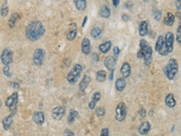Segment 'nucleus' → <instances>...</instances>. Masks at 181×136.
<instances>
[{"label":"nucleus","instance_id":"nucleus-1","mask_svg":"<svg viewBox=\"0 0 181 136\" xmlns=\"http://www.w3.org/2000/svg\"><path fill=\"white\" fill-rule=\"evenodd\" d=\"M43 34H44V28L43 27V24L39 21L31 22L30 24L26 27V36L30 41L38 40Z\"/></svg>","mask_w":181,"mask_h":136},{"label":"nucleus","instance_id":"nucleus-2","mask_svg":"<svg viewBox=\"0 0 181 136\" xmlns=\"http://www.w3.org/2000/svg\"><path fill=\"white\" fill-rule=\"evenodd\" d=\"M178 71V64L176 59L171 58L168 61V64L164 67V73L167 75V77L170 80L174 79Z\"/></svg>","mask_w":181,"mask_h":136},{"label":"nucleus","instance_id":"nucleus-3","mask_svg":"<svg viewBox=\"0 0 181 136\" xmlns=\"http://www.w3.org/2000/svg\"><path fill=\"white\" fill-rule=\"evenodd\" d=\"M140 47H141V52L143 53V57H144V60H145V64L146 65L150 64L151 60H152V49L150 47L149 44L146 40L141 39V42H140Z\"/></svg>","mask_w":181,"mask_h":136},{"label":"nucleus","instance_id":"nucleus-4","mask_svg":"<svg viewBox=\"0 0 181 136\" xmlns=\"http://www.w3.org/2000/svg\"><path fill=\"white\" fill-rule=\"evenodd\" d=\"M82 67L81 64H76L73 68L72 70L70 71V73L68 74L67 75V81L71 83V84H74L75 82H77V80L79 79L81 74H82Z\"/></svg>","mask_w":181,"mask_h":136},{"label":"nucleus","instance_id":"nucleus-5","mask_svg":"<svg viewBox=\"0 0 181 136\" xmlns=\"http://www.w3.org/2000/svg\"><path fill=\"white\" fill-rule=\"evenodd\" d=\"M127 116V107L123 102L118 103L115 111V119L117 122H123Z\"/></svg>","mask_w":181,"mask_h":136},{"label":"nucleus","instance_id":"nucleus-6","mask_svg":"<svg viewBox=\"0 0 181 136\" xmlns=\"http://www.w3.org/2000/svg\"><path fill=\"white\" fill-rule=\"evenodd\" d=\"M44 58H45V52H44V50H43L41 48L35 49V51L34 53V55H33L34 64L35 65H41V64H43V63L44 61Z\"/></svg>","mask_w":181,"mask_h":136},{"label":"nucleus","instance_id":"nucleus-7","mask_svg":"<svg viewBox=\"0 0 181 136\" xmlns=\"http://www.w3.org/2000/svg\"><path fill=\"white\" fill-rule=\"evenodd\" d=\"M13 52L7 48L4 49L2 54H1V61L2 64H4L5 65L10 64L13 62Z\"/></svg>","mask_w":181,"mask_h":136},{"label":"nucleus","instance_id":"nucleus-8","mask_svg":"<svg viewBox=\"0 0 181 136\" xmlns=\"http://www.w3.org/2000/svg\"><path fill=\"white\" fill-rule=\"evenodd\" d=\"M18 102V93L15 92L11 96L7 97L5 103L7 107H9L10 109H14L15 110V106H16V103Z\"/></svg>","mask_w":181,"mask_h":136},{"label":"nucleus","instance_id":"nucleus-9","mask_svg":"<svg viewBox=\"0 0 181 136\" xmlns=\"http://www.w3.org/2000/svg\"><path fill=\"white\" fill-rule=\"evenodd\" d=\"M104 65L110 72H113L116 68V59L112 56H107L104 59Z\"/></svg>","mask_w":181,"mask_h":136},{"label":"nucleus","instance_id":"nucleus-10","mask_svg":"<svg viewBox=\"0 0 181 136\" xmlns=\"http://www.w3.org/2000/svg\"><path fill=\"white\" fill-rule=\"evenodd\" d=\"M64 112H65L64 106H58L52 110V116L55 120H60L64 115Z\"/></svg>","mask_w":181,"mask_h":136},{"label":"nucleus","instance_id":"nucleus-11","mask_svg":"<svg viewBox=\"0 0 181 136\" xmlns=\"http://www.w3.org/2000/svg\"><path fill=\"white\" fill-rule=\"evenodd\" d=\"M165 43L166 47L168 48V53H171L173 51V44H174V35L172 32H168L165 36Z\"/></svg>","mask_w":181,"mask_h":136},{"label":"nucleus","instance_id":"nucleus-12","mask_svg":"<svg viewBox=\"0 0 181 136\" xmlns=\"http://www.w3.org/2000/svg\"><path fill=\"white\" fill-rule=\"evenodd\" d=\"M77 35V26L76 24H74V23H73V24L70 25V27H69V30H68L67 32V40L68 41H73L75 36Z\"/></svg>","mask_w":181,"mask_h":136},{"label":"nucleus","instance_id":"nucleus-13","mask_svg":"<svg viewBox=\"0 0 181 136\" xmlns=\"http://www.w3.org/2000/svg\"><path fill=\"white\" fill-rule=\"evenodd\" d=\"M33 121L38 124V125H42L44 122V115L43 112H35L33 115Z\"/></svg>","mask_w":181,"mask_h":136},{"label":"nucleus","instance_id":"nucleus-14","mask_svg":"<svg viewBox=\"0 0 181 136\" xmlns=\"http://www.w3.org/2000/svg\"><path fill=\"white\" fill-rule=\"evenodd\" d=\"M82 52L84 55H89L90 52V43L87 37H84L82 41Z\"/></svg>","mask_w":181,"mask_h":136},{"label":"nucleus","instance_id":"nucleus-15","mask_svg":"<svg viewBox=\"0 0 181 136\" xmlns=\"http://www.w3.org/2000/svg\"><path fill=\"white\" fill-rule=\"evenodd\" d=\"M130 72H131V69H130V65L129 63L125 62L122 64L121 65V74L123 77H129V75H130Z\"/></svg>","mask_w":181,"mask_h":136},{"label":"nucleus","instance_id":"nucleus-16","mask_svg":"<svg viewBox=\"0 0 181 136\" xmlns=\"http://www.w3.org/2000/svg\"><path fill=\"white\" fill-rule=\"evenodd\" d=\"M90 81H92V79H90V77L88 75H85L82 80V82L80 83V85H79V89L81 92H83V91L87 88V86L90 84Z\"/></svg>","mask_w":181,"mask_h":136},{"label":"nucleus","instance_id":"nucleus-17","mask_svg":"<svg viewBox=\"0 0 181 136\" xmlns=\"http://www.w3.org/2000/svg\"><path fill=\"white\" fill-rule=\"evenodd\" d=\"M126 86V80H125V77H120L116 80V83H115V88L118 92H122L124 90Z\"/></svg>","mask_w":181,"mask_h":136},{"label":"nucleus","instance_id":"nucleus-18","mask_svg":"<svg viewBox=\"0 0 181 136\" xmlns=\"http://www.w3.org/2000/svg\"><path fill=\"white\" fill-rule=\"evenodd\" d=\"M13 115H14V113L13 115H10L7 117H5L2 121V123H3V127L5 130H9L11 125H12V123H13Z\"/></svg>","mask_w":181,"mask_h":136},{"label":"nucleus","instance_id":"nucleus-19","mask_svg":"<svg viewBox=\"0 0 181 136\" xmlns=\"http://www.w3.org/2000/svg\"><path fill=\"white\" fill-rule=\"evenodd\" d=\"M150 130V123L149 122H144L141 124L140 128H139V132L140 134L145 135L147 134Z\"/></svg>","mask_w":181,"mask_h":136},{"label":"nucleus","instance_id":"nucleus-20","mask_svg":"<svg viewBox=\"0 0 181 136\" xmlns=\"http://www.w3.org/2000/svg\"><path fill=\"white\" fill-rule=\"evenodd\" d=\"M175 22V16L172 13L170 12H168L165 18H164V24L166 26H173Z\"/></svg>","mask_w":181,"mask_h":136},{"label":"nucleus","instance_id":"nucleus-21","mask_svg":"<svg viewBox=\"0 0 181 136\" xmlns=\"http://www.w3.org/2000/svg\"><path fill=\"white\" fill-rule=\"evenodd\" d=\"M165 103L167 104L168 107H170V108H173L175 107L176 105V100L174 98V95L173 94H168L165 99Z\"/></svg>","mask_w":181,"mask_h":136},{"label":"nucleus","instance_id":"nucleus-22","mask_svg":"<svg viewBox=\"0 0 181 136\" xmlns=\"http://www.w3.org/2000/svg\"><path fill=\"white\" fill-rule=\"evenodd\" d=\"M100 99H101V93L96 92V93L93 95V100H92V102H90V103H89V108H90V110L94 109V107H95L97 102H99Z\"/></svg>","mask_w":181,"mask_h":136},{"label":"nucleus","instance_id":"nucleus-23","mask_svg":"<svg viewBox=\"0 0 181 136\" xmlns=\"http://www.w3.org/2000/svg\"><path fill=\"white\" fill-rule=\"evenodd\" d=\"M111 48V42L110 41H108V42H105L103 44H101L99 45V49L102 53L103 54H106L110 51V49Z\"/></svg>","mask_w":181,"mask_h":136},{"label":"nucleus","instance_id":"nucleus-24","mask_svg":"<svg viewBox=\"0 0 181 136\" xmlns=\"http://www.w3.org/2000/svg\"><path fill=\"white\" fill-rule=\"evenodd\" d=\"M75 7L79 10V11H84L87 6L86 0H74Z\"/></svg>","mask_w":181,"mask_h":136},{"label":"nucleus","instance_id":"nucleus-25","mask_svg":"<svg viewBox=\"0 0 181 136\" xmlns=\"http://www.w3.org/2000/svg\"><path fill=\"white\" fill-rule=\"evenodd\" d=\"M139 32L141 36H145L148 34V23L146 21H142L140 24Z\"/></svg>","mask_w":181,"mask_h":136},{"label":"nucleus","instance_id":"nucleus-26","mask_svg":"<svg viewBox=\"0 0 181 136\" xmlns=\"http://www.w3.org/2000/svg\"><path fill=\"white\" fill-rule=\"evenodd\" d=\"M100 16L102 18H108V17H110V8L107 6H105V5L102 6L101 8H100Z\"/></svg>","mask_w":181,"mask_h":136},{"label":"nucleus","instance_id":"nucleus-27","mask_svg":"<svg viewBox=\"0 0 181 136\" xmlns=\"http://www.w3.org/2000/svg\"><path fill=\"white\" fill-rule=\"evenodd\" d=\"M77 117H78V112H77L75 110H74V109L70 110L69 115H68V123L72 124V123L75 121V119H76Z\"/></svg>","mask_w":181,"mask_h":136},{"label":"nucleus","instance_id":"nucleus-28","mask_svg":"<svg viewBox=\"0 0 181 136\" xmlns=\"http://www.w3.org/2000/svg\"><path fill=\"white\" fill-rule=\"evenodd\" d=\"M165 44V38L162 36V35H160L157 38V41L156 43V47H155V50L157 52H158L160 50V48L163 47V45Z\"/></svg>","mask_w":181,"mask_h":136},{"label":"nucleus","instance_id":"nucleus-29","mask_svg":"<svg viewBox=\"0 0 181 136\" xmlns=\"http://www.w3.org/2000/svg\"><path fill=\"white\" fill-rule=\"evenodd\" d=\"M96 79H97V81L100 82V83L104 82L105 79H106V72L103 71V70L98 71L97 74H96Z\"/></svg>","mask_w":181,"mask_h":136},{"label":"nucleus","instance_id":"nucleus-30","mask_svg":"<svg viewBox=\"0 0 181 136\" xmlns=\"http://www.w3.org/2000/svg\"><path fill=\"white\" fill-rule=\"evenodd\" d=\"M17 18H18V14H17V13H14V14L11 16V17H10V18H9V20H8V25H9V27L13 28V27L15 26V23H16Z\"/></svg>","mask_w":181,"mask_h":136},{"label":"nucleus","instance_id":"nucleus-31","mask_svg":"<svg viewBox=\"0 0 181 136\" xmlns=\"http://www.w3.org/2000/svg\"><path fill=\"white\" fill-rule=\"evenodd\" d=\"M102 33V30L101 28L99 27H93L92 29V31H90V35H92L93 37H98Z\"/></svg>","mask_w":181,"mask_h":136},{"label":"nucleus","instance_id":"nucleus-32","mask_svg":"<svg viewBox=\"0 0 181 136\" xmlns=\"http://www.w3.org/2000/svg\"><path fill=\"white\" fill-rule=\"evenodd\" d=\"M106 113V110L103 108V107H100V108H98V109H96V111H95V115L98 116V117H100V116H103Z\"/></svg>","mask_w":181,"mask_h":136},{"label":"nucleus","instance_id":"nucleus-33","mask_svg":"<svg viewBox=\"0 0 181 136\" xmlns=\"http://www.w3.org/2000/svg\"><path fill=\"white\" fill-rule=\"evenodd\" d=\"M10 71V67H9V64L7 65H5L4 68H3V73L5 75H7V77H10L11 76V73L9 72Z\"/></svg>","mask_w":181,"mask_h":136},{"label":"nucleus","instance_id":"nucleus-34","mask_svg":"<svg viewBox=\"0 0 181 136\" xmlns=\"http://www.w3.org/2000/svg\"><path fill=\"white\" fill-rule=\"evenodd\" d=\"M154 16H155V19L156 20H160V17H161V11L160 10H156V12L154 13Z\"/></svg>","mask_w":181,"mask_h":136},{"label":"nucleus","instance_id":"nucleus-35","mask_svg":"<svg viewBox=\"0 0 181 136\" xmlns=\"http://www.w3.org/2000/svg\"><path fill=\"white\" fill-rule=\"evenodd\" d=\"M63 136H74V133L73 131H71L69 129H66L63 132Z\"/></svg>","mask_w":181,"mask_h":136},{"label":"nucleus","instance_id":"nucleus-36","mask_svg":"<svg viewBox=\"0 0 181 136\" xmlns=\"http://www.w3.org/2000/svg\"><path fill=\"white\" fill-rule=\"evenodd\" d=\"M7 14H8V7H3V8L1 9V16H7Z\"/></svg>","mask_w":181,"mask_h":136},{"label":"nucleus","instance_id":"nucleus-37","mask_svg":"<svg viewBox=\"0 0 181 136\" xmlns=\"http://www.w3.org/2000/svg\"><path fill=\"white\" fill-rule=\"evenodd\" d=\"M101 136H109V129L108 128L102 129L101 132Z\"/></svg>","mask_w":181,"mask_h":136},{"label":"nucleus","instance_id":"nucleus-38","mask_svg":"<svg viewBox=\"0 0 181 136\" xmlns=\"http://www.w3.org/2000/svg\"><path fill=\"white\" fill-rule=\"evenodd\" d=\"M113 53H114V55L117 57L120 55V48L118 47H113Z\"/></svg>","mask_w":181,"mask_h":136},{"label":"nucleus","instance_id":"nucleus-39","mask_svg":"<svg viewBox=\"0 0 181 136\" xmlns=\"http://www.w3.org/2000/svg\"><path fill=\"white\" fill-rule=\"evenodd\" d=\"M10 84H11V86H12L15 90H18V89H19V84H16V83H15V82H12Z\"/></svg>","mask_w":181,"mask_h":136},{"label":"nucleus","instance_id":"nucleus-40","mask_svg":"<svg viewBox=\"0 0 181 136\" xmlns=\"http://www.w3.org/2000/svg\"><path fill=\"white\" fill-rule=\"evenodd\" d=\"M176 7L177 9H181V0H176Z\"/></svg>","mask_w":181,"mask_h":136},{"label":"nucleus","instance_id":"nucleus-41","mask_svg":"<svg viewBox=\"0 0 181 136\" xmlns=\"http://www.w3.org/2000/svg\"><path fill=\"white\" fill-rule=\"evenodd\" d=\"M122 20L125 21V22H127V21L129 20V16L128 15H126V14H123V15H122Z\"/></svg>","mask_w":181,"mask_h":136},{"label":"nucleus","instance_id":"nucleus-42","mask_svg":"<svg viewBox=\"0 0 181 136\" xmlns=\"http://www.w3.org/2000/svg\"><path fill=\"white\" fill-rule=\"evenodd\" d=\"M141 116L142 118H144V117L146 116V111H145L144 108H142V109L141 110Z\"/></svg>","mask_w":181,"mask_h":136},{"label":"nucleus","instance_id":"nucleus-43","mask_svg":"<svg viewBox=\"0 0 181 136\" xmlns=\"http://www.w3.org/2000/svg\"><path fill=\"white\" fill-rule=\"evenodd\" d=\"M177 43L181 45V33H177Z\"/></svg>","mask_w":181,"mask_h":136},{"label":"nucleus","instance_id":"nucleus-44","mask_svg":"<svg viewBox=\"0 0 181 136\" xmlns=\"http://www.w3.org/2000/svg\"><path fill=\"white\" fill-rule=\"evenodd\" d=\"M112 3H113V6L117 7L120 3V0H112Z\"/></svg>","mask_w":181,"mask_h":136},{"label":"nucleus","instance_id":"nucleus-45","mask_svg":"<svg viewBox=\"0 0 181 136\" xmlns=\"http://www.w3.org/2000/svg\"><path fill=\"white\" fill-rule=\"evenodd\" d=\"M177 33H181V18H180V22H179V26L177 27Z\"/></svg>","mask_w":181,"mask_h":136},{"label":"nucleus","instance_id":"nucleus-46","mask_svg":"<svg viewBox=\"0 0 181 136\" xmlns=\"http://www.w3.org/2000/svg\"><path fill=\"white\" fill-rule=\"evenodd\" d=\"M87 19H88V16H85L84 17V21L82 22V27H84L85 24H86V22H87Z\"/></svg>","mask_w":181,"mask_h":136},{"label":"nucleus","instance_id":"nucleus-47","mask_svg":"<svg viewBox=\"0 0 181 136\" xmlns=\"http://www.w3.org/2000/svg\"><path fill=\"white\" fill-rule=\"evenodd\" d=\"M112 78H113V72H112V73L110 74V80H111Z\"/></svg>","mask_w":181,"mask_h":136}]
</instances>
